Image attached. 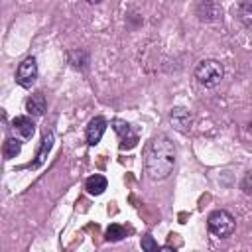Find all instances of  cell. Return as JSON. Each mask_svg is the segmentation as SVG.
<instances>
[{
	"instance_id": "cell-15",
	"label": "cell",
	"mask_w": 252,
	"mask_h": 252,
	"mask_svg": "<svg viewBox=\"0 0 252 252\" xmlns=\"http://www.w3.org/2000/svg\"><path fill=\"white\" fill-rule=\"evenodd\" d=\"M142 250H146V252H156V250H158V242H156L150 234H146V236H142Z\"/></svg>"
},
{
	"instance_id": "cell-16",
	"label": "cell",
	"mask_w": 252,
	"mask_h": 252,
	"mask_svg": "<svg viewBox=\"0 0 252 252\" xmlns=\"http://www.w3.org/2000/svg\"><path fill=\"white\" fill-rule=\"evenodd\" d=\"M242 20H244V24H246V28L250 26V4L248 2H244V10H242Z\"/></svg>"
},
{
	"instance_id": "cell-13",
	"label": "cell",
	"mask_w": 252,
	"mask_h": 252,
	"mask_svg": "<svg viewBox=\"0 0 252 252\" xmlns=\"http://www.w3.org/2000/svg\"><path fill=\"white\" fill-rule=\"evenodd\" d=\"M20 150H22V142H20L18 138H8V140L4 142V146H2V154H4L6 159L16 158V156L20 154Z\"/></svg>"
},
{
	"instance_id": "cell-11",
	"label": "cell",
	"mask_w": 252,
	"mask_h": 252,
	"mask_svg": "<svg viewBox=\"0 0 252 252\" xmlns=\"http://www.w3.org/2000/svg\"><path fill=\"white\" fill-rule=\"evenodd\" d=\"M26 110L32 114V116H43L45 112V96L41 93H35L28 98L26 102Z\"/></svg>"
},
{
	"instance_id": "cell-3",
	"label": "cell",
	"mask_w": 252,
	"mask_h": 252,
	"mask_svg": "<svg viewBox=\"0 0 252 252\" xmlns=\"http://www.w3.org/2000/svg\"><path fill=\"white\" fill-rule=\"evenodd\" d=\"M207 224H209V230H211L215 236H219V238L230 236V234L234 232V226H236L234 217H232L228 211H224V209L213 211V213L209 215V219H207Z\"/></svg>"
},
{
	"instance_id": "cell-6",
	"label": "cell",
	"mask_w": 252,
	"mask_h": 252,
	"mask_svg": "<svg viewBox=\"0 0 252 252\" xmlns=\"http://www.w3.org/2000/svg\"><path fill=\"white\" fill-rule=\"evenodd\" d=\"M197 16L201 22H219L222 18V8L213 0H201L197 4Z\"/></svg>"
},
{
	"instance_id": "cell-4",
	"label": "cell",
	"mask_w": 252,
	"mask_h": 252,
	"mask_svg": "<svg viewBox=\"0 0 252 252\" xmlns=\"http://www.w3.org/2000/svg\"><path fill=\"white\" fill-rule=\"evenodd\" d=\"M37 79V63L33 57H28L20 63L18 71H16V83L24 89H30Z\"/></svg>"
},
{
	"instance_id": "cell-12",
	"label": "cell",
	"mask_w": 252,
	"mask_h": 252,
	"mask_svg": "<svg viewBox=\"0 0 252 252\" xmlns=\"http://www.w3.org/2000/svg\"><path fill=\"white\" fill-rule=\"evenodd\" d=\"M106 185H108L106 177H104V175H100V173H94V175H91V177L87 179L85 189H87L91 195H100V193H104Z\"/></svg>"
},
{
	"instance_id": "cell-7",
	"label": "cell",
	"mask_w": 252,
	"mask_h": 252,
	"mask_svg": "<svg viewBox=\"0 0 252 252\" xmlns=\"http://www.w3.org/2000/svg\"><path fill=\"white\" fill-rule=\"evenodd\" d=\"M104 130H106V120L102 116L91 118V122L87 124V144L89 146H96L100 142Z\"/></svg>"
},
{
	"instance_id": "cell-2",
	"label": "cell",
	"mask_w": 252,
	"mask_h": 252,
	"mask_svg": "<svg viewBox=\"0 0 252 252\" xmlns=\"http://www.w3.org/2000/svg\"><path fill=\"white\" fill-rule=\"evenodd\" d=\"M222 75H224V69L219 61L215 59H203L197 67H195V77L201 85L205 87H217L220 81H222Z\"/></svg>"
},
{
	"instance_id": "cell-17",
	"label": "cell",
	"mask_w": 252,
	"mask_h": 252,
	"mask_svg": "<svg viewBox=\"0 0 252 252\" xmlns=\"http://www.w3.org/2000/svg\"><path fill=\"white\" fill-rule=\"evenodd\" d=\"M250 177H252V173L248 171V173L244 175V181H242V189H244V193H250Z\"/></svg>"
},
{
	"instance_id": "cell-1",
	"label": "cell",
	"mask_w": 252,
	"mask_h": 252,
	"mask_svg": "<svg viewBox=\"0 0 252 252\" xmlns=\"http://www.w3.org/2000/svg\"><path fill=\"white\" fill-rule=\"evenodd\" d=\"M175 165V146L167 136H156L146 150V171L150 179H165Z\"/></svg>"
},
{
	"instance_id": "cell-10",
	"label": "cell",
	"mask_w": 252,
	"mask_h": 252,
	"mask_svg": "<svg viewBox=\"0 0 252 252\" xmlns=\"http://www.w3.org/2000/svg\"><path fill=\"white\" fill-rule=\"evenodd\" d=\"M169 120L179 132H187L191 128V114L185 108H173L169 114Z\"/></svg>"
},
{
	"instance_id": "cell-14",
	"label": "cell",
	"mask_w": 252,
	"mask_h": 252,
	"mask_svg": "<svg viewBox=\"0 0 252 252\" xmlns=\"http://www.w3.org/2000/svg\"><path fill=\"white\" fill-rule=\"evenodd\" d=\"M104 236H106L108 242H118V240H122V238L126 236V228L120 226V224H110V226L106 228Z\"/></svg>"
},
{
	"instance_id": "cell-18",
	"label": "cell",
	"mask_w": 252,
	"mask_h": 252,
	"mask_svg": "<svg viewBox=\"0 0 252 252\" xmlns=\"http://www.w3.org/2000/svg\"><path fill=\"white\" fill-rule=\"evenodd\" d=\"M89 4H98V2H102V0H87Z\"/></svg>"
},
{
	"instance_id": "cell-5",
	"label": "cell",
	"mask_w": 252,
	"mask_h": 252,
	"mask_svg": "<svg viewBox=\"0 0 252 252\" xmlns=\"http://www.w3.org/2000/svg\"><path fill=\"white\" fill-rule=\"evenodd\" d=\"M114 130L120 136V150H132L138 144V136L136 132H132V126L124 120H114Z\"/></svg>"
},
{
	"instance_id": "cell-8",
	"label": "cell",
	"mask_w": 252,
	"mask_h": 252,
	"mask_svg": "<svg viewBox=\"0 0 252 252\" xmlns=\"http://www.w3.org/2000/svg\"><path fill=\"white\" fill-rule=\"evenodd\" d=\"M51 148H53V132L51 130H47L45 134H43V140H41V148L37 150V156H35V161H32L28 167H32V169H35V167H39L45 159H47V154L51 152Z\"/></svg>"
},
{
	"instance_id": "cell-9",
	"label": "cell",
	"mask_w": 252,
	"mask_h": 252,
	"mask_svg": "<svg viewBox=\"0 0 252 252\" xmlns=\"http://www.w3.org/2000/svg\"><path fill=\"white\" fill-rule=\"evenodd\" d=\"M12 130H14L18 136H22L24 140H28V138L33 136L35 126H33V122H32L28 116H16V118L12 120Z\"/></svg>"
}]
</instances>
